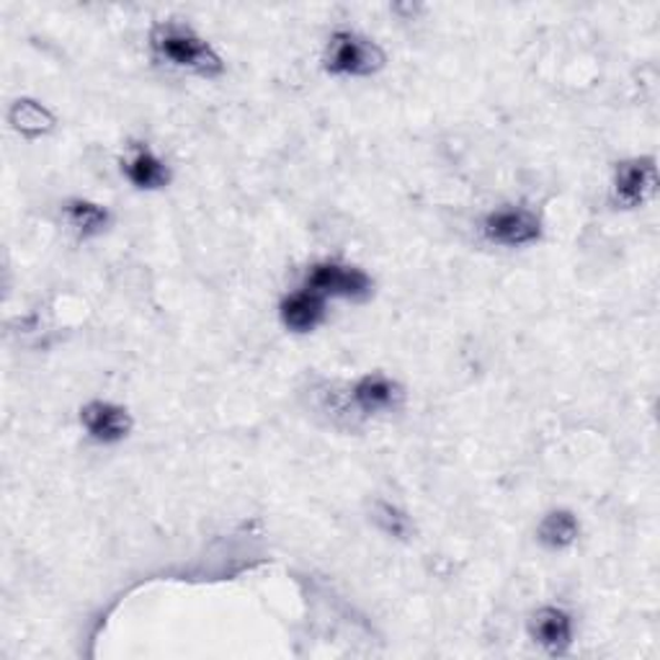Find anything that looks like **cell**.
Segmentation results:
<instances>
[{"mask_svg": "<svg viewBox=\"0 0 660 660\" xmlns=\"http://www.w3.org/2000/svg\"><path fill=\"white\" fill-rule=\"evenodd\" d=\"M124 173L137 189H163L171 173H168V166L160 160L156 152L148 148H137L124 163Z\"/></svg>", "mask_w": 660, "mask_h": 660, "instance_id": "cell-10", "label": "cell"}, {"mask_svg": "<svg viewBox=\"0 0 660 660\" xmlns=\"http://www.w3.org/2000/svg\"><path fill=\"white\" fill-rule=\"evenodd\" d=\"M80 421H83L86 431L91 433V439L101 441V444H117L122 441L132 429V418L122 406H114V402H88L80 413Z\"/></svg>", "mask_w": 660, "mask_h": 660, "instance_id": "cell-6", "label": "cell"}, {"mask_svg": "<svg viewBox=\"0 0 660 660\" xmlns=\"http://www.w3.org/2000/svg\"><path fill=\"white\" fill-rule=\"evenodd\" d=\"M152 50L176 68H187L199 76H214L222 70L217 52L201 39L194 29L183 23H160L150 37Z\"/></svg>", "mask_w": 660, "mask_h": 660, "instance_id": "cell-1", "label": "cell"}, {"mask_svg": "<svg viewBox=\"0 0 660 660\" xmlns=\"http://www.w3.org/2000/svg\"><path fill=\"white\" fill-rule=\"evenodd\" d=\"M377 524H380L382 531H388V534H392V537L402 539L410 534V519L390 503H382L380 509H377Z\"/></svg>", "mask_w": 660, "mask_h": 660, "instance_id": "cell-14", "label": "cell"}, {"mask_svg": "<svg viewBox=\"0 0 660 660\" xmlns=\"http://www.w3.org/2000/svg\"><path fill=\"white\" fill-rule=\"evenodd\" d=\"M384 66L380 47L353 31H338L326 52V68L336 76H372Z\"/></svg>", "mask_w": 660, "mask_h": 660, "instance_id": "cell-2", "label": "cell"}, {"mask_svg": "<svg viewBox=\"0 0 660 660\" xmlns=\"http://www.w3.org/2000/svg\"><path fill=\"white\" fill-rule=\"evenodd\" d=\"M482 232L490 243L498 246H529L542 236V222L539 217L524 207H509V209H496L486 217L482 222Z\"/></svg>", "mask_w": 660, "mask_h": 660, "instance_id": "cell-3", "label": "cell"}, {"mask_svg": "<svg viewBox=\"0 0 660 660\" xmlns=\"http://www.w3.org/2000/svg\"><path fill=\"white\" fill-rule=\"evenodd\" d=\"M531 638L554 656L566 653L570 642H573V619H570L568 611L558 607L539 609L534 619H531Z\"/></svg>", "mask_w": 660, "mask_h": 660, "instance_id": "cell-7", "label": "cell"}, {"mask_svg": "<svg viewBox=\"0 0 660 660\" xmlns=\"http://www.w3.org/2000/svg\"><path fill=\"white\" fill-rule=\"evenodd\" d=\"M353 402L364 413H380V410L396 408L402 392L396 382H390L384 374H367L353 384Z\"/></svg>", "mask_w": 660, "mask_h": 660, "instance_id": "cell-9", "label": "cell"}, {"mask_svg": "<svg viewBox=\"0 0 660 660\" xmlns=\"http://www.w3.org/2000/svg\"><path fill=\"white\" fill-rule=\"evenodd\" d=\"M658 183L656 160L653 158H632L624 160L614 173V199L627 209L642 207L653 197Z\"/></svg>", "mask_w": 660, "mask_h": 660, "instance_id": "cell-5", "label": "cell"}, {"mask_svg": "<svg viewBox=\"0 0 660 660\" xmlns=\"http://www.w3.org/2000/svg\"><path fill=\"white\" fill-rule=\"evenodd\" d=\"M11 124L19 130L21 134L27 137H39V134H47L52 132L54 127V117L47 111L42 103L37 101H29V99H21L13 103L11 109Z\"/></svg>", "mask_w": 660, "mask_h": 660, "instance_id": "cell-13", "label": "cell"}, {"mask_svg": "<svg viewBox=\"0 0 660 660\" xmlns=\"http://www.w3.org/2000/svg\"><path fill=\"white\" fill-rule=\"evenodd\" d=\"M578 519L570 511H550L539 524V542L550 550H566L578 539Z\"/></svg>", "mask_w": 660, "mask_h": 660, "instance_id": "cell-12", "label": "cell"}, {"mask_svg": "<svg viewBox=\"0 0 660 660\" xmlns=\"http://www.w3.org/2000/svg\"><path fill=\"white\" fill-rule=\"evenodd\" d=\"M66 217L72 228H76L78 236L83 238L99 236V232L107 230V224L111 220L107 207L93 204V201L88 199H70L66 204Z\"/></svg>", "mask_w": 660, "mask_h": 660, "instance_id": "cell-11", "label": "cell"}, {"mask_svg": "<svg viewBox=\"0 0 660 660\" xmlns=\"http://www.w3.org/2000/svg\"><path fill=\"white\" fill-rule=\"evenodd\" d=\"M308 289L318 292L320 297H351V300H359V297H367L369 289H372V281L361 269H353V266L343 263H318L312 266L308 273Z\"/></svg>", "mask_w": 660, "mask_h": 660, "instance_id": "cell-4", "label": "cell"}, {"mask_svg": "<svg viewBox=\"0 0 660 660\" xmlns=\"http://www.w3.org/2000/svg\"><path fill=\"white\" fill-rule=\"evenodd\" d=\"M281 323H284L289 330L294 333H310L312 328H318L326 318V302L323 297L312 289L304 287L302 292L289 294L279 308Z\"/></svg>", "mask_w": 660, "mask_h": 660, "instance_id": "cell-8", "label": "cell"}]
</instances>
